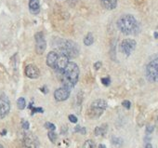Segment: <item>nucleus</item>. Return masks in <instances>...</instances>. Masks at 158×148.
Here are the masks:
<instances>
[{
	"label": "nucleus",
	"mask_w": 158,
	"mask_h": 148,
	"mask_svg": "<svg viewBox=\"0 0 158 148\" xmlns=\"http://www.w3.org/2000/svg\"><path fill=\"white\" fill-rule=\"evenodd\" d=\"M146 78L150 82L158 83V56L153 58L147 64Z\"/></svg>",
	"instance_id": "39448f33"
},
{
	"label": "nucleus",
	"mask_w": 158,
	"mask_h": 148,
	"mask_svg": "<svg viewBox=\"0 0 158 148\" xmlns=\"http://www.w3.org/2000/svg\"><path fill=\"white\" fill-rule=\"evenodd\" d=\"M25 76L31 79H35L40 77V71L38 67L35 64H28L24 70Z\"/></svg>",
	"instance_id": "f8f14e48"
},
{
	"label": "nucleus",
	"mask_w": 158,
	"mask_h": 148,
	"mask_svg": "<svg viewBox=\"0 0 158 148\" xmlns=\"http://www.w3.org/2000/svg\"><path fill=\"white\" fill-rule=\"evenodd\" d=\"M136 47H137V42L134 39L127 38V39H124L121 42V44H120V50L126 56H129L135 50Z\"/></svg>",
	"instance_id": "423d86ee"
},
{
	"label": "nucleus",
	"mask_w": 158,
	"mask_h": 148,
	"mask_svg": "<svg viewBox=\"0 0 158 148\" xmlns=\"http://www.w3.org/2000/svg\"><path fill=\"white\" fill-rule=\"evenodd\" d=\"M69 60H70V58H68L66 55H64V54L58 51V57H57V60L55 61L53 69L60 74L63 71V69L67 66V64L69 63V61H70Z\"/></svg>",
	"instance_id": "1a4fd4ad"
},
{
	"label": "nucleus",
	"mask_w": 158,
	"mask_h": 148,
	"mask_svg": "<svg viewBox=\"0 0 158 148\" xmlns=\"http://www.w3.org/2000/svg\"><path fill=\"white\" fill-rule=\"evenodd\" d=\"M45 128H46L47 129H48V130H54V131H55V129H56V126H55L53 123H51V122H47V123H45Z\"/></svg>",
	"instance_id": "4be33fe9"
},
{
	"label": "nucleus",
	"mask_w": 158,
	"mask_h": 148,
	"mask_svg": "<svg viewBox=\"0 0 158 148\" xmlns=\"http://www.w3.org/2000/svg\"><path fill=\"white\" fill-rule=\"evenodd\" d=\"M117 27L125 35H137L140 28L136 18L131 14L122 15L117 21Z\"/></svg>",
	"instance_id": "f03ea898"
},
{
	"label": "nucleus",
	"mask_w": 158,
	"mask_h": 148,
	"mask_svg": "<svg viewBox=\"0 0 158 148\" xmlns=\"http://www.w3.org/2000/svg\"><path fill=\"white\" fill-rule=\"evenodd\" d=\"M37 138L32 133H25L22 140V148H37Z\"/></svg>",
	"instance_id": "6e6552de"
},
{
	"label": "nucleus",
	"mask_w": 158,
	"mask_h": 148,
	"mask_svg": "<svg viewBox=\"0 0 158 148\" xmlns=\"http://www.w3.org/2000/svg\"><path fill=\"white\" fill-rule=\"evenodd\" d=\"M122 105H123L125 108L129 109V108H130V106H131V104H130V102H129V101L126 100V101H124V102L122 103Z\"/></svg>",
	"instance_id": "393cba45"
},
{
	"label": "nucleus",
	"mask_w": 158,
	"mask_h": 148,
	"mask_svg": "<svg viewBox=\"0 0 158 148\" xmlns=\"http://www.w3.org/2000/svg\"><path fill=\"white\" fill-rule=\"evenodd\" d=\"M79 73L80 71H79L78 65L73 61H69L67 66L60 73V79L63 87H66L70 90L73 89L78 81Z\"/></svg>",
	"instance_id": "f257e3e1"
},
{
	"label": "nucleus",
	"mask_w": 158,
	"mask_h": 148,
	"mask_svg": "<svg viewBox=\"0 0 158 148\" xmlns=\"http://www.w3.org/2000/svg\"><path fill=\"white\" fill-rule=\"evenodd\" d=\"M112 142H113V143H114V144H119V143H121V142H122V140H121V139H119V138H116V137H113Z\"/></svg>",
	"instance_id": "bb28decb"
},
{
	"label": "nucleus",
	"mask_w": 158,
	"mask_h": 148,
	"mask_svg": "<svg viewBox=\"0 0 158 148\" xmlns=\"http://www.w3.org/2000/svg\"><path fill=\"white\" fill-rule=\"evenodd\" d=\"M35 51L37 54L42 55L47 49V42L43 32H38L35 35Z\"/></svg>",
	"instance_id": "0eeeda50"
},
{
	"label": "nucleus",
	"mask_w": 158,
	"mask_h": 148,
	"mask_svg": "<svg viewBox=\"0 0 158 148\" xmlns=\"http://www.w3.org/2000/svg\"><path fill=\"white\" fill-rule=\"evenodd\" d=\"M157 123H158V117H157Z\"/></svg>",
	"instance_id": "c9c22d12"
},
{
	"label": "nucleus",
	"mask_w": 158,
	"mask_h": 148,
	"mask_svg": "<svg viewBox=\"0 0 158 148\" xmlns=\"http://www.w3.org/2000/svg\"><path fill=\"white\" fill-rule=\"evenodd\" d=\"M99 148H106V146L104 144H100L99 145Z\"/></svg>",
	"instance_id": "2f4dec72"
},
{
	"label": "nucleus",
	"mask_w": 158,
	"mask_h": 148,
	"mask_svg": "<svg viewBox=\"0 0 158 148\" xmlns=\"http://www.w3.org/2000/svg\"><path fill=\"white\" fill-rule=\"evenodd\" d=\"M106 108H107V103L102 99H98L90 104L88 110V116L92 119L99 118L104 113Z\"/></svg>",
	"instance_id": "20e7f679"
},
{
	"label": "nucleus",
	"mask_w": 158,
	"mask_h": 148,
	"mask_svg": "<svg viewBox=\"0 0 158 148\" xmlns=\"http://www.w3.org/2000/svg\"><path fill=\"white\" fill-rule=\"evenodd\" d=\"M106 132V129H103L102 127H97L95 129V135L99 136V135H104V133Z\"/></svg>",
	"instance_id": "aec40b11"
},
{
	"label": "nucleus",
	"mask_w": 158,
	"mask_h": 148,
	"mask_svg": "<svg viewBox=\"0 0 158 148\" xmlns=\"http://www.w3.org/2000/svg\"><path fill=\"white\" fill-rule=\"evenodd\" d=\"M10 111V103L8 97L0 96V119L6 117Z\"/></svg>",
	"instance_id": "9d476101"
},
{
	"label": "nucleus",
	"mask_w": 158,
	"mask_h": 148,
	"mask_svg": "<svg viewBox=\"0 0 158 148\" xmlns=\"http://www.w3.org/2000/svg\"><path fill=\"white\" fill-rule=\"evenodd\" d=\"M145 148H152V144L151 143H146V145H145Z\"/></svg>",
	"instance_id": "7c9ffc66"
},
{
	"label": "nucleus",
	"mask_w": 158,
	"mask_h": 148,
	"mask_svg": "<svg viewBox=\"0 0 158 148\" xmlns=\"http://www.w3.org/2000/svg\"><path fill=\"white\" fill-rule=\"evenodd\" d=\"M71 90L66 87H61L60 89H57L54 91V98L58 102H63L66 101L70 96Z\"/></svg>",
	"instance_id": "9b49d317"
},
{
	"label": "nucleus",
	"mask_w": 158,
	"mask_h": 148,
	"mask_svg": "<svg viewBox=\"0 0 158 148\" xmlns=\"http://www.w3.org/2000/svg\"><path fill=\"white\" fill-rule=\"evenodd\" d=\"M101 2L102 6L109 11L115 9L117 6V0H101Z\"/></svg>",
	"instance_id": "2eb2a0df"
},
{
	"label": "nucleus",
	"mask_w": 158,
	"mask_h": 148,
	"mask_svg": "<svg viewBox=\"0 0 158 148\" xmlns=\"http://www.w3.org/2000/svg\"><path fill=\"white\" fill-rule=\"evenodd\" d=\"M102 83L104 85V86H109L110 84H111V79H110V78H102Z\"/></svg>",
	"instance_id": "b1692460"
},
{
	"label": "nucleus",
	"mask_w": 158,
	"mask_h": 148,
	"mask_svg": "<svg viewBox=\"0 0 158 148\" xmlns=\"http://www.w3.org/2000/svg\"><path fill=\"white\" fill-rule=\"evenodd\" d=\"M94 43V37H93V35L91 33H89L87 34V36H85L84 38V44L86 46H91L92 44Z\"/></svg>",
	"instance_id": "dca6fc26"
},
{
	"label": "nucleus",
	"mask_w": 158,
	"mask_h": 148,
	"mask_svg": "<svg viewBox=\"0 0 158 148\" xmlns=\"http://www.w3.org/2000/svg\"><path fill=\"white\" fill-rule=\"evenodd\" d=\"M48 139L54 143L57 140V134L54 132V130H49L48 133Z\"/></svg>",
	"instance_id": "412c9836"
},
{
	"label": "nucleus",
	"mask_w": 158,
	"mask_h": 148,
	"mask_svg": "<svg viewBox=\"0 0 158 148\" xmlns=\"http://www.w3.org/2000/svg\"><path fill=\"white\" fill-rule=\"evenodd\" d=\"M102 61H97V62L94 64V68H95L96 70H99V69L102 67Z\"/></svg>",
	"instance_id": "c756f323"
},
{
	"label": "nucleus",
	"mask_w": 158,
	"mask_h": 148,
	"mask_svg": "<svg viewBox=\"0 0 158 148\" xmlns=\"http://www.w3.org/2000/svg\"><path fill=\"white\" fill-rule=\"evenodd\" d=\"M68 118H69L70 122H72V123H76L77 122V117L75 116H73V115H70L68 116Z\"/></svg>",
	"instance_id": "a878e982"
},
{
	"label": "nucleus",
	"mask_w": 158,
	"mask_h": 148,
	"mask_svg": "<svg viewBox=\"0 0 158 148\" xmlns=\"http://www.w3.org/2000/svg\"><path fill=\"white\" fill-rule=\"evenodd\" d=\"M154 37H155V38H157V37H158V34H157V33H155V34H154Z\"/></svg>",
	"instance_id": "72a5a7b5"
},
{
	"label": "nucleus",
	"mask_w": 158,
	"mask_h": 148,
	"mask_svg": "<svg viewBox=\"0 0 158 148\" xmlns=\"http://www.w3.org/2000/svg\"><path fill=\"white\" fill-rule=\"evenodd\" d=\"M57 57H58V51L53 50V51L48 52V54L47 56V64L49 67L53 68L54 67V64H55V61L57 60Z\"/></svg>",
	"instance_id": "4468645a"
},
{
	"label": "nucleus",
	"mask_w": 158,
	"mask_h": 148,
	"mask_svg": "<svg viewBox=\"0 0 158 148\" xmlns=\"http://www.w3.org/2000/svg\"><path fill=\"white\" fill-rule=\"evenodd\" d=\"M17 106H18V108H19L20 110H23V109L25 108V106H26L25 99H24V98H23V97L19 98V99H18V101H17Z\"/></svg>",
	"instance_id": "f3484780"
},
{
	"label": "nucleus",
	"mask_w": 158,
	"mask_h": 148,
	"mask_svg": "<svg viewBox=\"0 0 158 148\" xmlns=\"http://www.w3.org/2000/svg\"><path fill=\"white\" fill-rule=\"evenodd\" d=\"M6 133H7V130H6V129H4V130L1 132V135H5Z\"/></svg>",
	"instance_id": "473e14b6"
},
{
	"label": "nucleus",
	"mask_w": 158,
	"mask_h": 148,
	"mask_svg": "<svg viewBox=\"0 0 158 148\" xmlns=\"http://www.w3.org/2000/svg\"><path fill=\"white\" fill-rule=\"evenodd\" d=\"M29 11L32 14L37 15L40 12V0H29Z\"/></svg>",
	"instance_id": "ddd939ff"
},
{
	"label": "nucleus",
	"mask_w": 158,
	"mask_h": 148,
	"mask_svg": "<svg viewBox=\"0 0 158 148\" xmlns=\"http://www.w3.org/2000/svg\"><path fill=\"white\" fill-rule=\"evenodd\" d=\"M29 108L32 110V115H34L35 113H44L43 108H41V107H35V106H33V104H30Z\"/></svg>",
	"instance_id": "a211bd4d"
},
{
	"label": "nucleus",
	"mask_w": 158,
	"mask_h": 148,
	"mask_svg": "<svg viewBox=\"0 0 158 148\" xmlns=\"http://www.w3.org/2000/svg\"><path fill=\"white\" fill-rule=\"evenodd\" d=\"M57 51L66 55L68 58H75L79 54L78 45L69 39H60L57 44Z\"/></svg>",
	"instance_id": "7ed1b4c3"
},
{
	"label": "nucleus",
	"mask_w": 158,
	"mask_h": 148,
	"mask_svg": "<svg viewBox=\"0 0 158 148\" xmlns=\"http://www.w3.org/2000/svg\"><path fill=\"white\" fill-rule=\"evenodd\" d=\"M74 132H80L82 134H86V129L85 128H81L80 126H77L74 129Z\"/></svg>",
	"instance_id": "5701e85b"
},
{
	"label": "nucleus",
	"mask_w": 158,
	"mask_h": 148,
	"mask_svg": "<svg viewBox=\"0 0 158 148\" xmlns=\"http://www.w3.org/2000/svg\"><path fill=\"white\" fill-rule=\"evenodd\" d=\"M29 127H30L29 122H28V121L23 120V129H29Z\"/></svg>",
	"instance_id": "cd10ccee"
},
{
	"label": "nucleus",
	"mask_w": 158,
	"mask_h": 148,
	"mask_svg": "<svg viewBox=\"0 0 158 148\" xmlns=\"http://www.w3.org/2000/svg\"><path fill=\"white\" fill-rule=\"evenodd\" d=\"M0 148H4V146L2 144H0Z\"/></svg>",
	"instance_id": "f704fd0d"
},
{
	"label": "nucleus",
	"mask_w": 158,
	"mask_h": 148,
	"mask_svg": "<svg viewBox=\"0 0 158 148\" xmlns=\"http://www.w3.org/2000/svg\"><path fill=\"white\" fill-rule=\"evenodd\" d=\"M83 148H96V145L92 140H87L83 145Z\"/></svg>",
	"instance_id": "6ab92c4d"
},
{
	"label": "nucleus",
	"mask_w": 158,
	"mask_h": 148,
	"mask_svg": "<svg viewBox=\"0 0 158 148\" xmlns=\"http://www.w3.org/2000/svg\"><path fill=\"white\" fill-rule=\"evenodd\" d=\"M153 129H154L153 126H148V127L146 128V133H147V134H151V133L153 131Z\"/></svg>",
	"instance_id": "c85d7f7f"
}]
</instances>
